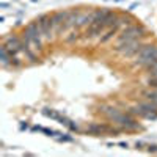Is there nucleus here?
Masks as SVG:
<instances>
[{
	"instance_id": "1",
	"label": "nucleus",
	"mask_w": 157,
	"mask_h": 157,
	"mask_svg": "<svg viewBox=\"0 0 157 157\" xmlns=\"http://www.w3.org/2000/svg\"><path fill=\"white\" fill-rule=\"evenodd\" d=\"M141 47H143V44L138 39H135V41H118L115 46V50L120 52L124 57H135L140 54Z\"/></svg>"
},
{
	"instance_id": "2",
	"label": "nucleus",
	"mask_w": 157,
	"mask_h": 157,
	"mask_svg": "<svg viewBox=\"0 0 157 157\" xmlns=\"http://www.w3.org/2000/svg\"><path fill=\"white\" fill-rule=\"evenodd\" d=\"M143 36H145V29L143 27H140V25H127V29L123 30L118 41H135V39Z\"/></svg>"
},
{
	"instance_id": "3",
	"label": "nucleus",
	"mask_w": 157,
	"mask_h": 157,
	"mask_svg": "<svg viewBox=\"0 0 157 157\" xmlns=\"http://www.w3.org/2000/svg\"><path fill=\"white\" fill-rule=\"evenodd\" d=\"M38 24L43 30V36H46L47 39H50L55 33V29H54V22H52V16H47V14H43L38 17Z\"/></svg>"
},
{
	"instance_id": "4",
	"label": "nucleus",
	"mask_w": 157,
	"mask_h": 157,
	"mask_svg": "<svg viewBox=\"0 0 157 157\" xmlns=\"http://www.w3.org/2000/svg\"><path fill=\"white\" fill-rule=\"evenodd\" d=\"M116 123L120 124V126H123L124 129H129V130H134V129H138V127H140L135 120H132L130 116H127V115H124V113H121V116L116 120Z\"/></svg>"
},
{
	"instance_id": "5",
	"label": "nucleus",
	"mask_w": 157,
	"mask_h": 157,
	"mask_svg": "<svg viewBox=\"0 0 157 157\" xmlns=\"http://www.w3.org/2000/svg\"><path fill=\"white\" fill-rule=\"evenodd\" d=\"M104 29H105V25H104L102 22H93L88 25L86 29V38H94L98 35H101L104 32Z\"/></svg>"
},
{
	"instance_id": "6",
	"label": "nucleus",
	"mask_w": 157,
	"mask_h": 157,
	"mask_svg": "<svg viewBox=\"0 0 157 157\" xmlns=\"http://www.w3.org/2000/svg\"><path fill=\"white\" fill-rule=\"evenodd\" d=\"M112 14H113V13H112L110 10H96V11L93 13V22H102L104 25H105L107 19H109ZM93 22H91V24H93Z\"/></svg>"
},
{
	"instance_id": "7",
	"label": "nucleus",
	"mask_w": 157,
	"mask_h": 157,
	"mask_svg": "<svg viewBox=\"0 0 157 157\" xmlns=\"http://www.w3.org/2000/svg\"><path fill=\"white\" fill-rule=\"evenodd\" d=\"M118 29H120V19H118V24H116V25L110 27V29L107 30V33H105V35H104V36L101 38V43H107V41H110V39L113 38V35L118 32Z\"/></svg>"
},
{
	"instance_id": "8",
	"label": "nucleus",
	"mask_w": 157,
	"mask_h": 157,
	"mask_svg": "<svg viewBox=\"0 0 157 157\" xmlns=\"http://www.w3.org/2000/svg\"><path fill=\"white\" fill-rule=\"evenodd\" d=\"M102 112L105 113V115L110 118V120H113L115 123H116V120H118V118L121 116V112L118 110V109H115V107H107L105 110H102Z\"/></svg>"
},
{
	"instance_id": "9",
	"label": "nucleus",
	"mask_w": 157,
	"mask_h": 157,
	"mask_svg": "<svg viewBox=\"0 0 157 157\" xmlns=\"http://www.w3.org/2000/svg\"><path fill=\"white\" fill-rule=\"evenodd\" d=\"M143 98L146 101L152 102L157 105V90H152V91H143Z\"/></svg>"
},
{
	"instance_id": "10",
	"label": "nucleus",
	"mask_w": 157,
	"mask_h": 157,
	"mask_svg": "<svg viewBox=\"0 0 157 157\" xmlns=\"http://www.w3.org/2000/svg\"><path fill=\"white\" fill-rule=\"evenodd\" d=\"M88 130H90V132H94V134H101V132H109V130H112V129H109L107 126H99V124H91Z\"/></svg>"
},
{
	"instance_id": "11",
	"label": "nucleus",
	"mask_w": 157,
	"mask_h": 157,
	"mask_svg": "<svg viewBox=\"0 0 157 157\" xmlns=\"http://www.w3.org/2000/svg\"><path fill=\"white\" fill-rule=\"evenodd\" d=\"M77 39H78V33H77V30L71 32V33L66 36V41H68V43H74V41H77Z\"/></svg>"
},
{
	"instance_id": "12",
	"label": "nucleus",
	"mask_w": 157,
	"mask_h": 157,
	"mask_svg": "<svg viewBox=\"0 0 157 157\" xmlns=\"http://www.w3.org/2000/svg\"><path fill=\"white\" fill-rule=\"evenodd\" d=\"M43 113H44L46 116H50V118H54V120H58V121H60V118H61V116H60L58 113H55V112H49V110H43Z\"/></svg>"
},
{
	"instance_id": "13",
	"label": "nucleus",
	"mask_w": 157,
	"mask_h": 157,
	"mask_svg": "<svg viewBox=\"0 0 157 157\" xmlns=\"http://www.w3.org/2000/svg\"><path fill=\"white\" fill-rule=\"evenodd\" d=\"M115 2H118V3H120V2H124V0H115Z\"/></svg>"
}]
</instances>
